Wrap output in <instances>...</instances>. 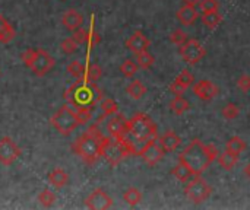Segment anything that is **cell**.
Wrapping results in <instances>:
<instances>
[{
    "label": "cell",
    "instance_id": "b9f144b4",
    "mask_svg": "<svg viewBox=\"0 0 250 210\" xmlns=\"http://www.w3.org/2000/svg\"><path fill=\"white\" fill-rule=\"evenodd\" d=\"M101 41V38H100V34L94 29V26H91L89 28V38H88V45L89 47H94V45H97L98 42Z\"/></svg>",
    "mask_w": 250,
    "mask_h": 210
},
{
    "label": "cell",
    "instance_id": "f35d334b",
    "mask_svg": "<svg viewBox=\"0 0 250 210\" xmlns=\"http://www.w3.org/2000/svg\"><path fill=\"white\" fill-rule=\"evenodd\" d=\"M75 41L81 45V44H88V38H89V29H83V28H79L76 31H73V35Z\"/></svg>",
    "mask_w": 250,
    "mask_h": 210
},
{
    "label": "cell",
    "instance_id": "44dd1931",
    "mask_svg": "<svg viewBox=\"0 0 250 210\" xmlns=\"http://www.w3.org/2000/svg\"><path fill=\"white\" fill-rule=\"evenodd\" d=\"M126 94H127L132 99L139 101V99L146 94V88H145V85H144L139 79H135V80H132V82L126 86Z\"/></svg>",
    "mask_w": 250,
    "mask_h": 210
},
{
    "label": "cell",
    "instance_id": "3957f363",
    "mask_svg": "<svg viewBox=\"0 0 250 210\" xmlns=\"http://www.w3.org/2000/svg\"><path fill=\"white\" fill-rule=\"evenodd\" d=\"M104 136L98 129V124L91 126L82 136L76 139L73 143V152L81 156V159L92 165L101 158V145H103Z\"/></svg>",
    "mask_w": 250,
    "mask_h": 210
},
{
    "label": "cell",
    "instance_id": "e575fe53",
    "mask_svg": "<svg viewBox=\"0 0 250 210\" xmlns=\"http://www.w3.org/2000/svg\"><path fill=\"white\" fill-rule=\"evenodd\" d=\"M174 80H177L183 88H190L192 85H193V82H195V76L188 70V69H185V70H182L180 72V75L174 79Z\"/></svg>",
    "mask_w": 250,
    "mask_h": 210
},
{
    "label": "cell",
    "instance_id": "9a60e30c",
    "mask_svg": "<svg viewBox=\"0 0 250 210\" xmlns=\"http://www.w3.org/2000/svg\"><path fill=\"white\" fill-rule=\"evenodd\" d=\"M149 45H151V41L142 31H135L126 41V48L129 51H132L133 54L148 50Z\"/></svg>",
    "mask_w": 250,
    "mask_h": 210
},
{
    "label": "cell",
    "instance_id": "8992f818",
    "mask_svg": "<svg viewBox=\"0 0 250 210\" xmlns=\"http://www.w3.org/2000/svg\"><path fill=\"white\" fill-rule=\"evenodd\" d=\"M22 61L35 76H45L56 64L54 58L42 48H28L22 54Z\"/></svg>",
    "mask_w": 250,
    "mask_h": 210
},
{
    "label": "cell",
    "instance_id": "4316f807",
    "mask_svg": "<svg viewBox=\"0 0 250 210\" xmlns=\"http://www.w3.org/2000/svg\"><path fill=\"white\" fill-rule=\"evenodd\" d=\"M100 108L103 111V117H110L119 113V105L111 98H103L100 101Z\"/></svg>",
    "mask_w": 250,
    "mask_h": 210
},
{
    "label": "cell",
    "instance_id": "52a82bcc",
    "mask_svg": "<svg viewBox=\"0 0 250 210\" xmlns=\"http://www.w3.org/2000/svg\"><path fill=\"white\" fill-rule=\"evenodd\" d=\"M51 126L63 136H67L70 134L78 126H79V121H78V115H76V110L72 107V105H63L60 107L54 115L51 117L50 120Z\"/></svg>",
    "mask_w": 250,
    "mask_h": 210
},
{
    "label": "cell",
    "instance_id": "484cf974",
    "mask_svg": "<svg viewBox=\"0 0 250 210\" xmlns=\"http://www.w3.org/2000/svg\"><path fill=\"white\" fill-rule=\"evenodd\" d=\"M246 142L242 139V137H239V136H233L229 142H227V146H226V151H229V152H231V153H234V155H240L242 152H245L246 151Z\"/></svg>",
    "mask_w": 250,
    "mask_h": 210
},
{
    "label": "cell",
    "instance_id": "8d00e7d4",
    "mask_svg": "<svg viewBox=\"0 0 250 210\" xmlns=\"http://www.w3.org/2000/svg\"><path fill=\"white\" fill-rule=\"evenodd\" d=\"M188 38H189V37H188V34H186L183 29H180V28H179V29H176V31H173V32H171V35H170V41H171L173 44L179 45V47H180L182 44H185V42L188 41Z\"/></svg>",
    "mask_w": 250,
    "mask_h": 210
},
{
    "label": "cell",
    "instance_id": "8fae6325",
    "mask_svg": "<svg viewBox=\"0 0 250 210\" xmlns=\"http://www.w3.org/2000/svg\"><path fill=\"white\" fill-rule=\"evenodd\" d=\"M21 153H22V151L13 139H10L7 136L0 139V164L1 165H4V167L12 165L21 156Z\"/></svg>",
    "mask_w": 250,
    "mask_h": 210
},
{
    "label": "cell",
    "instance_id": "f1b7e54d",
    "mask_svg": "<svg viewBox=\"0 0 250 210\" xmlns=\"http://www.w3.org/2000/svg\"><path fill=\"white\" fill-rule=\"evenodd\" d=\"M67 72L70 76H73L75 79H85V72H86V66L82 64L81 61L73 60L72 63L67 64Z\"/></svg>",
    "mask_w": 250,
    "mask_h": 210
},
{
    "label": "cell",
    "instance_id": "7402d4cb",
    "mask_svg": "<svg viewBox=\"0 0 250 210\" xmlns=\"http://www.w3.org/2000/svg\"><path fill=\"white\" fill-rule=\"evenodd\" d=\"M171 174H173V177H174L177 181H180V183H188L192 177H195L193 172L190 171V168H189L188 165H185L183 162H180V161H179V164L171 170Z\"/></svg>",
    "mask_w": 250,
    "mask_h": 210
},
{
    "label": "cell",
    "instance_id": "83f0119b",
    "mask_svg": "<svg viewBox=\"0 0 250 210\" xmlns=\"http://www.w3.org/2000/svg\"><path fill=\"white\" fill-rule=\"evenodd\" d=\"M123 200L129 205V206H136L141 203L142 200V193L135 189V187H129L125 193H123Z\"/></svg>",
    "mask_w": 250,
    "mask_h": 210
},
{
    "label": "cell",
    "instance_id": "60d3db41",
    "mask_svg": "<svg viewBox=\"0 0 250 210\" xmlns=\"http://www.w3.org/2000/svg\"><path fill=\"white\" fill-rule=\"evenodd\" d=\"M237 88L242 91V92H245V94H248L250 91V76L249 75H242L239 79H237Z\"/></svg>",
    "mask_w": 250,
    "mask_h": 210
},
{
    "label": "cell",
    "instance_id": "9c48e42d",
    "mask_svg": "<svg viewBox=\"0 0 250 210\" xmlns=\"http://www.w3.org/2000/svg\"><path fill=\"white\" fill-rule=\"evenodd\" d=\"M179 51H180L182 58L188 64H196V63H199L205 57V54H207L204 45L198 39H193V38H188V41L180 45Z\"/></svg>",
    "mask_w": 250,
    "mask_h": 210
},
{
    "label": "cell",
    "instance_id": "d4e9b609",
    "mask_svg": "<svg viewBox=\"0 0 250 210\" xmlns=\"http://www.w3.org/2000/svg\"><path fill=\"white\" fill-rule=\"evenodd\" d=\"M223 20L221 15L218 13V10H209V12H204L202 13V22L207 28L214 29L220 25V22Z\"/></svg>",
    "mask_w": 250,
    "mask_h": 210
},
{
    "label": "cell",
    "instance_id": "7a4b0ae2",
    "mask_svg": "<svg viewBox=\"0 0 250 210\" xmlns=\"http://www.w3.org/2000/svg\"><path fill=\"white\" fill-rule=\"evenodd\" d=\"M104 98L103 91L95 82L86 79H76V82L69 86L64 92V99L75 110L79 108H94Z\"/></svg>",
    "mask_w": 250,
    "mask_h": 210
},
{
    "label": "cell",
    "instance_id": "7bdbcfd3",
    "mask_svg": "<svg viewBox=\"0 0 250 210\" xmlns=\"http://www.w3.org/2000/svg\"><path fill=\"white\" fill-rule=\"evenodd\" d=\"M170 91H171V92H173V94L177 96V95H183V94L186 92V88H183V86H182V85H180L177 80H174V82L170 85Z\"/></svg>",
    "mask_w": 250,
    "mask_h": 210
},
{
    "label": "cell",
    "instance_id": "ffe728a7",
    "mask_svg": "<svg viewBox=\"0 0 250 210\" xmlns=\"http://www.w3.org/2000/svg\"><path fill=\"white\" fill-rule=\"evenodd\" d=\"M16 37V31L15 28L10 25V22L0 15V42L1 44H7L10 42L13 38Z\"/></svg>",
    "mask_w": 250,
    "mask_h": 210
},
{
    "label": "cell",
    "instance_id": "bcb514c9",
    "mask_svg": "<svg viewBox=\"0 0 250 210\" xmlns=\"http://www.w3.org/2000/svg\"><path fill=\"white\" fill-rule=\"evenodd\" d=\"M62 1H64V0H62Z\"/></svg>",
    "mask_w": 250,
    "mask_h": 210
},
{
    "label": "cell",
    "instance_id": "d6986e66",
    "mask_svg": "<svg viewBox=\"0 0 250 210\" xmlns=\"http://www.w3.org/2000/svg\"><path fill=\"white\" fill-rule=\"evenodd\" d=\"M48 183L56 189H63L69 184V174L62 168H54L48 172Z\"/></svg>",
    "mask_w": 250,
    "mask_h": 210
},
{
    "label": "cell",
    "instance_id": "2e32d148",
    "mask_svg": "<svg viewBox=\"0 0 250 210\" xmlns=\"http://www.w3.org/2000/svg\"><path fill=\"white\" fill-rule=\"evenodd\" d=\"M62 23L64 25V28L70 32L82 28V23H83V16L76 10V9H69L63 13V18H62Z\"/></svg>",
    "mask_w": 250,
    "mask_h": 210
},
{
    "label": "cell",
    "instance_id": "74e56055",
    "mask_svg": "<svg viewBox=\"0 0 250 210\" xmlns=\"http://www.w3.org/2000/svg\"><path fill=\"white\" fill-rule=\"evenodd\" d=\"M76 115H78L79 126L86 124L92 118V108H79L76 110Z\"/></svg>",
    "mask_w": 250,
    "mask_h": 210
},
{
    "label": "cell",
    "instance_id": "ba28073f",
    "mask_svg": "<svg viewBox=\"0 0 250 210\" xmlns=\"http://www.w3.org/2000/svg\"><path fill=\"white\" fill-rule=\"evenodd\" d=\"M185 194L190 202H193L195 205H199L208 200V197L212 194V187L201 175H195V178H190L188 181L185 187Z\"/></svg>",
    "mask_w": 250,
    "mask_h": 210
},
{
    "label": "cell",
    "instance_id": "ab89813d",
    "mask_svg": "<svg viewBox=\"0 0 250 210\" xmlns=\"http://www.w3.org/2000/svg\"><path fill=\"white\" fill-rule=\"evenodd\" d=\"M198 6L202 12H209V10H218L220 3L218 0H201Z\"/></svg>",
    "mask_w": 250,
    "mask_h": 210
},
{
    "label": "cell",
    "instance_id": "30bf717a",
    "mask_svg": "<svg viewBox=\"0 0 250 210\" xmlns=\"http://www.w3.org/2000/svg\"><path fill=\"white\" fill-rule=\"evenodd\" d=\"M164 153H166V152L163 151V148H161L160 142L157 140V137L148 140V142L139 149V152H138V155H139L149 167L158 164V162L163 159Z\"/></svg>",
    "mask_w": 250,
    "mask_h": 210
},
{
    "label": "cell",
    "instance_id": "836d02e7",
    "mask_svg": "<svg viewBox=\"0 0 250 210\" xmlns=\"http://www.w3.org/2000/svg\"><path fill=\"white\" fill-rule=\"evenodd\" d=\"M78 47H79V44L75 41V38H73V37H69V38L63 39V41H62V44H60L62 51H63L64 54H67V56H70V54L76 53V51H78Z\"/></svg>",
    "mask_w": 250,
    "mask_h": 210
},
{
    "label": "cell",
    "instance_id": "4fadbf2b",
    "mask_svg": "<svg viewBox=\"0 0 250 210\" xmlns=\"http://www.w3.org/2000/svg\"><path fill=\"white\" fill-rule=\"evenodd\" d=\"M193 94L201 101L208 102V101H212L214 98H217V95L220 94V89L211 80H199L198 83H193Z\"/></svg>",
    "mask_w": 250,
    "mask_h": 210
},
{
    "label": "cell",
    "instance_id": "5b68a950",
    "mask_svg": "<svg viewBox=\"0 0 250 210\" xmlns=\"http://www.w3.org/2000/svg\"><path fill=\"white\" fill-rule=\"evenodd\" d=\"M157 137V124L152 118L144 113L135 114L127 123V134L126 139L133 145L136 143H146L151 139Z\"/></svg>",
    "mask_w": 250,
    "mask_h": 210
},
{
    "label": "cell",
    "instance_id": "f6af8a7d",
    "mask_svg": "<svg viewBox=\"0 0 250 210\" xmlns=\"http://www.w3.org/2000/svg\"><path fill=\"white\" fill-rule=\"evenodd\" d=\"M243 171H245V175H246V177L250 180V162H248V165L245 167V170H243Z\"/></svg>",
    "mask_w": 250,
    "mask_h": 210
},
{
    "label": "cell",
    "instance_id": "1f68e13d",
    "mask_svg": "<svg viewBox=\"0 0 250 210\" xmlns=\"http://www.w3.org/2000/svg\"><path fill=\"white\" fill-rule=\"evenodd\" d=\"M138 69H139V66L133 60H125L120 66V72L123 73L125 77H133L136 75Z\"/></svg>",
    "mask_w": 250,
    "mask_h": 210
},
{
    "label": "cell",
    "instance_id": "4dcf8cb0",
    "mask_svg": "<svg viewBox=\"0 0 250 210\" xmlns=\"http://www.w3.org/2000/svg\"><path fill=\"white\" fill-rule=\"evenodd\" d=\"M154 61H155V57H154L148 50H145V51L136 54V63H138V66L142 67V69H149V67L154 64Z\"/></svg>",
    "mask_w": 250,
    "mask_h": 210
},
{
    "label": "cell",
    "instance_id": "f546056e",
    "mask_svg": "<svg viewBox=\"0 0 250 210\" xmlns=\"http://www.w3.org/2000/svg\"><path fill=\"white\" fill-rule=\"evenodd\" d=\"M103 76V69L101 66L95 64V63H89L86 64V72H85V79L91 80V82H97L100 80Z\"/></svg>",
    "mask_w": 250,
    "mask_h": 210
},
{
    "label": "cell",
    "instance_id": "603a6c76",
    "mask_svg": "<svg viewBox=\"0 0 250 210\" xmlns=\"http://www.w3.org/2000/svg\"><path fill=\"white\" fill-rule=\"evenodd\" d=\"M237 162H239V155H234V153H231L229 151H226L224 153L218 155V164L226 171L234 170V167L237 165Z\"/></svg>",
    "mask_w": 250,
    "mask_h": 210
},
{
    "label": "cell",
    "instance_id": "ee69618b",
    "mask_svg": "<svg viewBox=\"0 0 250 210\" xmlns=\"http://www.w3.org/2000/svg\"><path fill=\"white\" fill-rule=\"evenodd\" d=\"M185 1V4H192V6H196V4H199V1L201 0H183Z\"/></svg>",
    "mask_w": 250,
    "mask_h": 210
},
{
    "label": "cell",
    "instance_id": "ac0fdd59",
    "mask_svg": "<svg viewBox=\"0 0 250 210\" xmlns=\"http://www.w3.org/2000/svg\"><path fill=\"white\" fill-rule=\"evenodd\" d=\"M198 18H199V13H198L196 7L192 6V4H185V6H182V7L179 9V12H177V19H179L180 23L185 25V26L193 25V23L198 20Z\"/></svg>",
    "mask_w": 250,
    "mask_h": 210
},
{
    "label": "cell",
    "instance_id": "d590c367",
    "mask_svg": "<svg viewBox=\"0 0 250 210\" xmlns=\"http://www.w3.org/2000/svg\"><path fill=\"white\" fill-rule=\"evenodd\" d=\"M221 114H223V117H224L226 120H234V118H237V115L240 114V110H239V107H237L236 104L229 102V104L224 105Z\"/></svg>",
    "mask_w": 250,
    "mask_h": 210
},
{
    "label": "cell",
    "instance_id": "277c9868",
    "mask_svg": "<svg viewBox=\"0 0 250 210\" xmlns=\"http://www.w3.org/2000/svg\"><path fill=\"white\" fill-rule=\"evenodd\" d=\"M129 155H138V149L135 145H132L126 137L117 139V137H105L101 145V156L111 165H119L125 158Z\"/></svg>",
    "mask_w": 250,
    "mask_h": 210
},
{
    "label": "cell",
    "instance_id": "5bb4252c",
    "mask_svg": "<svg viewBox=\"0 0 250 210\" xmlns=\"http://www.w3.org/2000/svg\"><path fill=\"white\" fill-rule=\"evenodd\" d=\"M127 123L129 120H126V117L123 114H114L113 118L108 121L107 124V130L110 133L111 137H117V139H123L127 134Z\"/></svg>",
    "mask_w": 250,
    "mask_h": 210
},
{
    "label": "cell",
    "instance_id": "d6a6232c",
    "mask_svg": "<svg viewBox=\"0 0 250 210\" xmlns=\"http://www.w3.org/2000/svg\"><path fill=\"white\" fill-rule=\"evenodd\" d=\"M56 199H57L56 194H54L51 190H48V189L42 190V191L38 194V202H40L41 206H44V208H51V206L54 205Z\"/></svg>",
    "mask_w": 250,
    "mask_h": 210
},
{
    "label": "cell",
    "instance_id": "e0dca14e",
    "mask_svg": "<svg viewBox=\"0 0 250 210\" xmlns=\"http://www.w3.org/2000/svg\"><path fill=\"white\" fill-rule=\"evenodd\" d=\"M158 142H160L163 151H164L166 153H170V152H173V151H176V149L179 148V145L182 143V139H180V136H179L176 132L168 130V132H166V133L158 139Z\"/></svg>",
    "mask_w": 250,
    "mask_h": 210
},
{
    "label": "cell",
    "instance_id": "6da1fadb",
    "mask_svg": "<svg viewBox=\"0 0 250 210\" xmlns=\"http://www.w3.org/2000/svg\"><path fill=\"white\" fill-rule=\"evenodd\" d=\"M218 149L214 145H204L199 139H193L180 153L179 161L190 168L193 175H202L208 167L218 159Z\"/></svg>",
    "mask_w": 250,
    "mask_h": 210
},
{
    "label": "cell",
    "instance_id": "7c38bea8",
    "mask_svg": "<svg viewBox=\"0 0 250 210\" xmlns=\"http://www.w3.org/2000/svg\"><path fill=\"white\" fill-rule=\"evenodd\" d=\"M85 206L91 210H107L113 206V199L103 189H97L86 197Z\"/></svg>",
    "mask_w": 250,
    "mask_h": 210
},
{
    "label": "cell",
    "instance_id": "cb8c5ba5",
    "mask_svg": "<svg viewBox=\"0 0 250 210\" xmlns=\"http://www.w3.org/2000/svg\"><path fill=\"white\" fill-rule=\"evenodd\" d=\"M189 108H190V102L186 98H183L182 95L174 96V99L170 102V110L176 115H183L186 111H189Z\"/></svg>",
    "mask_w": 250,
    "mask_h": 210
}]
</instances>
